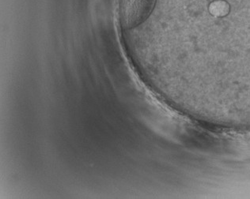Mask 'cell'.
Masks as SVG:
<instances>
[{
    "label": "cell",
    "mask_w": 250,
    "mask_h": 199,
    "mask_svg": "<svg viewBox=\"0 0 250 199\" xmlns=\"http://www.w3.org/2000/svg\"><path fill=\"white\" fill-rule=\"evenodd\" d=\"M157 0H119V19L122 28H136L147 20Z\"/></svg>",
    "instance_id": "cell-1"
}]
</instances>
